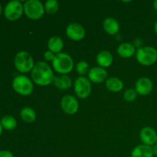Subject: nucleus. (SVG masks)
Returning <instances> with one entry per match:
<instances>
[{"mask_svg":"<svg viewBox=\"0 0 157 157\" xmlns=\"http://www.w3.org/2000/svg\"><path fill=\"white\" fill-rule=\"evenodd\" d=\"M32 78L38 85L48 86L54 82L55 76L48 64L44 61H38L32 70Z\"/></svg>","mask_w":157,"mask_h":157,"instance_id":"nucleus-1","label":"nucleus"},{"mask_svg":"<svg viewBox=\"0 0 157 157\" xmlns=\"http://www.w3.org/2000/svg\"><path fill=\"white\" fill-rule=\"evenodd\" d=\"M52 66L56 72L65 75L70 73L73 70L74 61L70 55L61 52L55 55L52 61Z\"/></svg>","mask_w":157,"mask_h":157,"instance_id":"nucleus-2","label":"nucleus"},{"mask_svg":"<svg viewBox=\"0 0 157 157\" xmlns=\"http://www.w3.org/2000/svg\"><path fill=\"white\" fill-rule=\"evenodd\" d=\"M136 58L138 62L143 65H153L157 61V50L151 46L139 48L136 51Z\"/></svg>","mask_w":157,"mask_h":157,"instance_id":"nucleus-3","label":"nucleus"},{"mask_svg":"<svg viewBox=\"0 0 157 157\" xmlns=\"http://www.w3.org/2000/svg\"><path fill=\"white\" fill-rule=\"evenodd\" d=\"M14 64L15 68L21 73H28L32 71L35 66L32 55L24 51L16 54L14 58Z\"/></svg>","mask_w":157,"mask_h":157,"instance_id":"nucleus-4","label":"nucleus"},{"mask_svg":"<svg viewBox=\"0 0 157 157\" xmlns=\"http://www.w3.org/2000/svg\"><path fill=\"white\" fill-rule=\"evenodd\" d=\"M12 87L16 93L22 96L30 95L33 91V84L28 77L18 75L12 81Z\"/></svg>","mask_w":157,"mask_h":157,"instance_id":"nucleus-5","label":"nucleus"},{"mask_svg":"<svg viewBox=\"0 0 157 157\" xmlns=\"http://www.w3.org/2000/svg\"><path fill=\"white\" fill-rule=\"evenodd\" d=\"M23 6L25 14L31 19H39L44 13V6L38 0H28Z\"/></svg>","mask_w":157,"mask_h":157,"instance_id":"nucleus-6","label":"nucleus"},{"mask_svg":"<svg viewBox=\"0 0 157 157\" xmlns=\"http://www.w3.org/2000/svg\"><path fill=\"white\" fill-rule=\"evenodd\" d=\"M24 6L18 0H13L6 4L4 9L5 17L9 21H16L21 16Z\"/></svg>","mask_w":157,"mask_h":157,"instance_id":"nucleus-7","label":"nucleus"},{"mask_svg":"<svg viewBox=\"0 0 157 157\" xmlns=\"http://www.w3.org/2000/svg\"><path fill=\"white\" fill-rule=\"evenodd\" d=\"M91 84L90 80L85 77H79L75 81V91L77 96L85 99L91 93Z\"/></svg>","mask_w":157,"mask_h":157,"instance_id":"nucleus-8","label":"nucleus"},{"mask_svg":"<svg viewBox=\"0 0 157 157\" xmlns=\"http://www.w3.org/2000/svg\"><path fill=\"white\" fill-rule=\"evenodd\" d=\"M61 107L64 113L67 114H75L78 112L79 104L76 98L72 95H65L61 101Z\"/></svg>","mask_w":157,"mask_h":157,"instance_id":"nucleus-9","label":"nucleus"},{"mask_svg":"<svg viewBox=\"0 0 157 157\" xmlns=\"http://www.w3.org/2000/svg\"><path fill=\"white\" fill-rule=\"evenodd\" d=\"M66 34L73 41H81L85 36V30L78 23H71L66 29Z\"/></svg>","mask_w":157,"mask_h":157,"instance_id":"nucleus-10","label":"nucleus"},{"mask_svg":"<svg viewBox=\"0 0 157 157\" xmlns=\"http://www.w3.org/2000/svg\"><path fill=\"white\" fill-rule=\"evenodd\" d=\"M153 82L151 80L147 77H143L137 80L135 84V90L138 94L148 95L153 90Z\"/></svg>","mask_w":157,"mask_h":157,"instance_id":"nucleus-11","label":"nucleus"},{"mask_svg":"<svg viewBox=\"0 0 157 157\" xmlns=\"http://www.w3.org/2000/svg\"><path fill=\"white\" fill-rule=\"evenodd\" d=\"M140 137L144 145L151 147L156 143L157 133L152 127H145L140 130Z\"/></svg>","mask_w":157,"mask_h":157,"instance_id":"nucleus-12","label":"nucleus"},{"mask_svg":"<svg viewBox=\"0 0 157 157\" xmlns=\"http://www.w3.org/2000/svg\"><path fill=\"white\" fill-rule=\"evenodd\" d=\"M90 81L94 83H101L107 78V72L104 67H94L88 71Z\"/></svg>","mask_w":157,"mask_h":157,"instance_id":"nucleus-13","label":"nucleus"},{"mask_svg":"<svg viewBox=\"0 0 157 157\" xmlns=\"http://www.w3.org/2000/svg\"><path fill=\"white\" fill-rule=\"evenodd\" d=\"M153 147L144 144L136 147L131 153V157H153Z\"/></svg>","mask_w":157,"mask_h":157,"instance_id":"nucleus-14","label":"nucleus"},{"mask_svg":"<svg viewBox=\"0 0 157 157\" xmlns=\"http://www.w3.org/2000/svg\"><path fill=\"white\" fill-rule=\"evenodd\" d=\"M103 27L105 32L109 35H114L120 31V25L113 18H107L103 22Z\"/></svg>","mask_w":157,"mask_h":157,"instance_id":"nucleus-15","label":"nucleus"},{"mask_svg":"<svg viewBox=\"0 0 157 157\" xmlns=\"http://www.w3.org/2000/svg\"><path fill=\"white\" fill-rule=\"evenodd\" d=\"M97 62L101 67H110L113 63V56L108 51H101L97 55Z\"/></svg>","mask_w":157,"mask_h":157,"instance_id":"nucleus-16","label":"nucleus"},{"mask_svg":"<svg viewBox=\"0 0 157 157\" xmlns=\"http://www.w3.org/2000/svg\"><path fill=\"white\" fill-rule=\"evenodd\" d=\"M135 52H136V50H135L134 45L130 43H123L120 44L117 48L118 55L122 58H131L134 55Z\"/></svg>","mask_w":157,"mask_h":157,"instance_id":"nucleus-17","label":"nucleus"},{"mask_svg":"<svg viewBox=\"0 0 157 157\" xmlns=\"http://www.w3.org/2000/svg\"><path fill=\"white\" fill-rule=\"evenodd\" d=\"M48 47L49 51L53 53L59 54L64 47V42L63 40L58 36H52L48 42Z\"/></svg>","mask_w":157,"mask_h":157,"instance_id":"nucleus-18","label":"nucleus"},{"mask_svg":"<svg viewBox=\"0 0 157 157\" xmlns=\"http://www.w3.org/2000/svg\"><path fill=\"white\" fill-rule=\"evenodd\" d=\"M54 83L55 86L61 90H67L70 88L72 85L71 79L65 75H62L61 76H55Z\"/></svg>","mask_w":157,"mask_h":157,"instance_id":"nucleus-19","label":"nucleus"},{"mask_svg":"<svg viewBox=\"0 0 157 157\" xmlns=\"http://www.w3.org/2000/svg\"><path fill=\"white\" fill-rule=\"evenodd\" d=\"M106 87L111 92H119L124 87V83L117 78H110L106 81Z\"/></svg>","mask_w":157,"mask_h":157,"instance_id":"nucleus-20","label":"nucleus"},{"mask_svg":"<svg viewBox=\"0 0 157 157\" xmlns=\"http://www.w3.org/2000/svg\"><path fill=\"white\" fill-rule=\"evenodd\" d=\"M21 119L26 123H32L36 120V113L31 107H24L20 112Z\"/></svg>","mask_w":157,"mask_h":157,"instance_id":"nucleus-21","label":"nucleus"},{"mask_svg":"<svg viewBox=\"0 0 157 157\" xmlns=\"http://www.w3.org/2000/svg\"><path fill=\"white\" fill-rule=\"evenodd\" d=\"M1 124L3 128L7 130H12L16 127L17 121L15 117L11 115H6L1 120Z\"/></svg>","mask_w":157,"mask_h":157,"instance_id":"nucleus-22","label":"nucleus"},{"mask_svg":"<svg viewBox=\"0 0 157 157\" xmlns=\"http://www.w3.org/2000/svg\"><path fill=\"white\" fill-rule=\"evenodd\" d=\"M44 10L48 14H55L58 10V2L56 0H48L44 5Z\"/></svg>","mask_w":157,"mask_h":157,"instance_id":"nucleus-23","label":"nucleus"},{"mask_svg":"<svg viewBox=\"0 0 157 157\" xmlns=\"http://www.w3.org/2000/svg\"><path fill=\"white\" fill-rule=\"evenodd\" d=\"M89 69V64L87 61H81L77 64L76 71L80 75H85Z\"/></svg>","mask_w":157,"mask_h":157,"instance_id":"nucleus-24","label":"nucleus"},{"mask_svg":"<svg viewBox=\"0 0 157 157\" xmlns=\"http://www.w3.org/2000/svg\"><path fill=\"white\" fill-rule=\"evenodd\" d=\"M137 97V93L134 89H128L124 94V98L127 102H132L135 101Z\"/></svg>","mask_w":157,"mask_h":157,"instance_id":"nucleus-25","label":"nucleus"},{"mask_svg":"<svg viewBox=\"0 0 157 157\" xmlns=\"http://www.w3.org/2000/svg\"><path fill=\"white\" fill-rule=\"evenodd\" d=\"M44 59H45L46 61H52L54 60V58H55V53H53V52H51V51H47V52H44Z\"/></svg>","mask_w":157,"mask_h":157,"instance_id":"nucleus-26","label":"nucleus"},{"mask_svg":"<svg viewBox=\"0 0 157 157\" xmlns=\"http://www.w3.org/2000/svg\"><path fill=\"white\" fill-rule=\"evenodd\" d=\"M0 157H14V155L9 150H2L0 151Z\"/></svg>","mask_w":157,"mask_h":157,"instance_id":"nucleus-27","label":"nucleus"},{"mask_svg":"<svg viewBox=\"0 0 157 157\" xmlns=\"http://www.w3.org/2000/svg\"><path fill=\"white\" fill-rule=\"evenodd\" d=\"M153 155L154 156H157V144H155L153 147Z\"/></svg>","mask_w":157,"mask_h":157,"instance_id":"nucleus-28","label":"nucleus"},{"mask_svg":"<svg viewBox=\"0 0 157 157\" xmlns=\"http://www.w3.org/2000/svg\"><path fill=\"white\" fill-rule=\"evenodd\" d=\"M153 7H154L155 10L157 11V0H156V1L153 2Z\"/></svg>","mask_w":157,"mask_h":157,"instance_id":"nucleus-29","label":"nucleus"},{"mask_svg":"<svg viewBox=\"0 0 157 157\" xmlns=\"http://www.w3.org/2000/svg\"><path fill=\"white\" fill-rule=\"evenodd\" d=\"M154 31H155V33L156 34V35H157V21H156V22L155 23V25H154Z\"/></svg>","mask_w":157,"mask_h":157,"instance_id":"nucleus-30","label":"nucleus"},{"mask_svg":"<svg viewBox=\"0 0 157 157\" xmlns=\"http://www.w3.org/2000/svg\"><path fill=\"white\" fill-rule=\"evenodd\" d=\"M2 126L1 121H0V136L2 135Z\"/></svg>","mask_w":157,"mask_h":157,"instance_id":"nucleus-31","label":"nucleus"},{"mask_svg":"<svg viewBox=\"0 0 157 157\" xmlns=\"http://www.w3.org/2000/svg\"><path fill=\"white\" fill-rule=\"evenodd\" d=\"M1 13H2V6L0 5V15H1Z\"/></svg>","mask_w":157,"mask_h":157,"instance_id":"nucleus-32","label":"nucleus"},{"mask_svg":"<svg viewBox=\"0 0 157 157\" xmlns=\"http://www.w3.org/2000/svg\"><path fill=\"white\" fill-rule=\"evenodd\" d=\"M156 144H157V138H156Z\"/></svg>","mask_w":157,"mask_h":157,"instance_id":"nucleus-33","label":"nucleus"}]
</instances>
